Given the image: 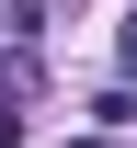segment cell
Masks as SVG:
<instances>
[{"label": "cell", "instance_id": "cell-3", "mask_svg": "<svg viewBox=\"0 0 137 148\" xmlns=\"http://www.w3.org/2000/svg\"><path fill=\"white\" fill-rule=\"evenodd\" d=\"M57 148H114V137H57Z\"/></svg>", "mask_w": 137, "mask_h": 148}, {"label": "cell", "instance_id": "cell-1", "mask_svg": "<svg viewBox=\"0 0 137 148\" xmlns=\"http://www.w3.org/2000/svg\"><path fill=\"white\" fill-rule=\"evenodd\" d=\"M126 125H137V91H126V80H114V91L92 103V137H126Z\"/></svg>", "mask_w": 137, "mask_h": 148}, {"label": "cell", "instance_id": "cell-2", "mask_svg": "<svg viewBox=\"0 0 137 148\" xmlns=\"http://www.w3.org/2000/svg\"><path fill=\"white\" fill-rule=\"evenodd\" d=\"M114 69H126V91H137V12H126V46H114Z\"/></svg>", "mask_w": 137, "mask_h": 148}]
</instances>
